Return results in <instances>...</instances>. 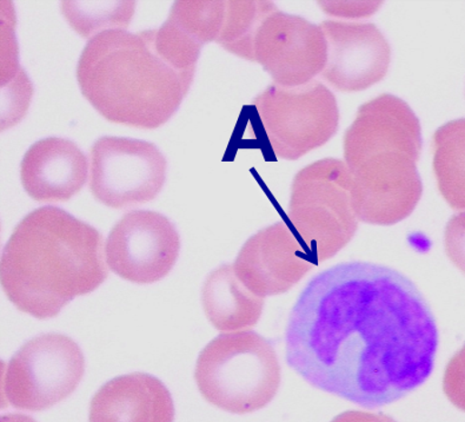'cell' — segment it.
<instances>
[{"label":"cell","mask_w":465,"mask_h":422,"mask_svg":"<svg viewBox=\"0 0 465 422\" xmlns=\"http://www.w3.org/2000/svg\"><path fill=\"white\" fill-rule=\"evenodd\" d=\"M327 57L321 25L285 14L272 3L254 27L244 59L263 66L275 85L298 87L323 73Z\"/></svg>","instance_id":"cell-9"},{"label":"cell","mask_w":465,"mask_h":422,"mask_svg":"<svg viewBox=\"0 0 465 422\" xmlns=\"http://www.w3.org/2000/svg\"><path fill=\"white\" fill-rule=\"evenodd\" d=\"M104 240L89 223L57 206L26 215L2 254L0 280L21 312L46 320L106 280Z\"/></svg>","instance_id":"cell-2"},{"label":"cell","mask_w":465,"mask_h":422,"mask_svg":"<svg viewBox=\"0 0 465 422\" xmlns=\"http://www.w3.org/2000/svg\"><path fill=\"white\" fill-rule=\"evenodd\" d=\"M439 330L404 275L371 262L331 266L290 314L286 362L321 391L364 408L402 399L434 370Z\"/></svg>","instance_id":"cell-1"},{"label":"cell","mask_w":465,"mask_h":422,"mask_svg":"<svg viewBox=\"0 0 465 422\" xmlns=\"http://www.w3.org/2000/svg\"><path fill=\"white\" fill-rule=\"evenodd\" d=\"M194 380L204 399L233 414L260 411L281 385L277 354L254 332L221 334L198 357Z\"/></svg>","instance_id":"cell-5"},{"label":"cell","mask_w":465,"mask_h":422,"mask_svg":"<svg viewBox=\"0 0 465 422\" xmlns=\"http://www.w3.org/2000/svg\"><path fill=\"white\" fill-rule=\"evenodd\" d=\"M327 64L322 77L343 93H360L388 74L391 47L372 23L324 21Z\"/></svg>","instance_id":"cell-13"},{"label":"cell","mask_w":465,"mask_h":422,"mask_svg":"<svg viewBox=\"0 0 465 422\" xmlns=\"http://www.w3.org/2000/svg\"><path fill=\"white\" fill-rule=\"evenodd\" d=\"M202 297L206 316L222 332L252 328L263 312L264 298L238 280L232 265L218 266L208 275Z\"/></svg>","instance_id":"cell-16"},{"label":"cell","mask_w":465,"mask_h":422,"mask_svg":"<svg viewBox=\"0 0 465 422\" xmlns=\"http://www.w3.org/2000/svg\"><path fill=\"white\" fill-rule=\"evenodd\" d=\"M320 5L329 15H341L343 18H361L369 17L373 12L379 10L381 3L321 2Z\"/></svg>","instance_id":"cell-21"},{"label":"cell","mask_w":465,"mask_h":422,"mask_svg":"<svg viewBox=\"0 0 465 422\" xmlns=\"http://www.w3.org/2000/svg\"><path fill=\"white\" fill-rule=\"evenodd\" d=\"M87 177L89 161L70 139L44 138L24 155L21 181L32 200L69 201L83 189Z\"/></svg>","instance_id":"cell-14"},{"label":"cell","mask_w":465,"mask_h":422,"mask_svg":"<svg viewBox=\"0 0 465 422\" xmlns=\"http://www.w3.org/2000/svg\"><path fill=\"white\" fill-rule=\"evenodd\" d=\"M273 154L296 161L335 136L340 109L335 95L320 82L298 87L269 85L253 99Z\"/></svg>","instance_id":"cell-7"},{"label":"cell","mask_w":465,"mask_h":422,"mask_svg":"<svg viewBox=\"0 0 465 422\" xmlns=\"http://www.w3.org/2000/svg\"><path fill=\"white\" fill-rule=\"evenodd\" d=\"M313 266L312 253L283 221L250 237L232 265L238 280L263 298L288 292Z\"/></svg>","instance_id":"cell-12"},{"label":"cell","mask_w":465,"mask_h":422,"mask_svg":"<svg viewBox=\"0 0 465 422\" xmlns=\"http://www.w3.org/2000/svg\"><path fill=\"white\" fill-rule=\"evenodd\" d=\"M443 391L455 407L465 412V344L445 368Z\"/></svg>","instance_id":"cell-19"},{"label":"cell","mask_w":465,"mask_h":422,"mask_svg":"<svg viewBox=\"0 0 465 422\" xmlns=\"http://www.w3.org/2000/svg\"><path fill=\"white\" fill-rule=\"evenodd\" d=\"M420 153L422 126L402 98L383 94L359 107L343 138L359 221L392 226L411 216L423 194Z\"/></svg>","instance_id":"cell-4"},{"label":"cell","mask_w":465,"mask_h":422,"mask_svg":"<svg viewBox=\"0 0 465 422\" xmlns=\"http://www.w3.org/2000/svg\"><path fill=\"white\" fill-rule=\"evenodd\" d=\"M445 253L460 272L465 274V213L455 215L444 232Z\"/></svg>","instance_id":"cell-20"},{"label":"cell","mask_w":465,"mask_h":422,"mask_svg":"<svg viewBox=\"0 0 465 422\" xmlns=\"http://www.w3.org/2000/svg\"><path fill=\"white\" fill-rule=\"evenodd\" d=\"M331 422H396L385 414L349 411L340 414Z\"/></svg>","instance_id":"cell-22"},{"label":"cell","mask_w":465,"mask_h":422,"mask_svg":"<svg viewBox=\"0 0 465 422\" xmlns=\"http://www.w3.org/2000/svg\"><path fill=\"white\" fill-rule=\"evenodd\" d=\"M352 178L337 158H323L298 171L292 186L288 217L317 262L335 256L359 229Z\"/></svg>","instance_id":"cell-6"},{"label":"cell","mask_w":465,"mask_h":422,"mask_svg":"<svg viewBox=\"0 0 465 422\" xmlns=\"http://www.w3.org/2000/svg\"><path fill=\"white\" fill-rule=\"evenodd\" d=\"M90 422H173L174 405L165 385L145 373L114 377L94 394Z\"/></svg>","instance_id":"cell-15"},{"label":"cell","mask_w":465,"mask_h":422,"mask_svg":"<svg viewBox=\"0 0 465 422\" xmlns=\"http://www.w3.org/2000/svg\"><path fill=\"white\" fill-rule=\"evenodd\" d=\"M432 166L440 193L455 210H465V118L445 123L432 137Z\"/></svg>","instance_id":"cell-17"},{"label":"cell","mask_w":465,"mask_h":422,"mask_svg":"<svg viewBox=\"0 0 465 422\" xmlns=\"http://www.w3.org/2000/svg\"><path fill=\"white\" fill-rule=\"evenodd\" d=\"M181 237L164 215L134 210L111 229L105 243L106 264L118 276L138 285L154 284L176 265Z\"/></svg>","instance_id":"cell-11"},{"label":"cell","mask_w":465,"mask_h":422,"mask_svg":"<svg viewBox=\"0 0 465 422\" xmlns=\"http://www.w3.org/2000/svg\"><path fill=\"white\" fill-rule=\"evenodd\" d=\"M193 71L183 69L157 29L106 30L86 43L77 81L107 121L153 130L165 125L188 95Z\"/></svg>","instance_id":"cell-3"},{"label":"cell","mask_w":465,"mask_h":422,"mask_svg":"<svg viewBox=\"0 0 465 422\" xmlns=\"http://www.w3.org/2000/svg\"><path fill=\"white\" fill-rule=\"evenodd\" d=\"M134 6V2H63L62 12L82 37L93 38L106 30H126Z\"/></svg>","instance_id":"cell-18"},{"label":"cell","mask_w":465,"mask_h":422,"mask_svg":"<svg viewBox=\"0 0 465 422\" xmlns=\"http://www.w3.org/2000/svg\"><path fill=\"white\" fill-rule=\"evenodd\" d=\"M2 422H35V419L23 414H7L2 417Z\"/></svg>","instance_id":"cell-23"},{"label":"cell","mask_w":465,"mask_h":422,"mask_svg":"<svg viewBox=\"0 0 465 422\" xmlns=\"http://www.w3.org/2000/svg\"><path fill=\"white\" fill-rule=\"evenodd\" d=\"M84 370V356L73 338L57 333L32 338L3 367V408L53 407L74 392Z\"/></svg>","instance_id":"cell-8"},{"label":"cell","mask_w":465,"mask_h":422,"mask_svg":"<svg viewBox=\"0 0 465 422\" xmlns=\"http://www.w3.org/2000/svg\"><path fill=\"white\" fill-rule=\"evenodd\" d=\"M90 156L91 193L110 208L144 205L164 186L166 159L153 143L105 136L94 142Z\"/></svg>","instance_id":"cell-10"}]
</instances>
